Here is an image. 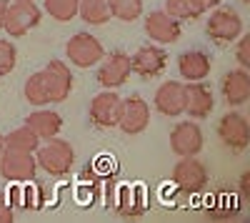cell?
<instances>
[{
	"label": "cell",
	"mask_w": 250,
	"mask_h": 223,
	"mask_svg": "<svg viewBox=\"0 0 250 223\" xmlns=\"http://www.w3.org/2000/svg\"><path fill=\"white\" fill-rule=\"evenodd\" d=\"M40 15H43V10L35 5V0H13L5 8L3 30L10 38H23L40 23Z\"/></svg>",
	"instance_id": "cell-3"
},
{
	"label": "cell",
	"mask_w": 250,
	"mask_h": 223,
	"mask_svg": "<svg viewBox=\"0 0 250 223\" xmlns=\"http://www.w3.org/2000/svg\"><path fill=\"white\" fill-rule=\"evenodd\" d=\"M13 218H15L13 208L5 206V203H0V223H13Z\"/></svg>",
	"instance_id": "cell-27"
},
{
	"label": "cell",
	"mask_w": 250,
	"mask_h": 223,
	"mask_svg": "<svg viewBox=\"0 0 250 223\" xmlns=\"http://www.w3.org/2000/svg\"><path fill=\"white\" fill-rule=\"evenodd\" d=\"M165 13L175 20H195L200 18V8L195 0H165Z\"/></svg>",
	"instance_id": "cell-24"
},
{
	"label": "cell",
	"mask_w": 250,
	"mask_h": 223,
	"mask_svg": "<svg viewBox=\"0 0 250 223\" xmlns=\"http://www.w3.org/2000/svg\"><path fill=\"white\" fill-rule=\"evenodd\" d=\"M248 180H250V176H248V173H243V178H240V193H243V198H248V196H250V191H248Z\"/></svg>",
	"instance_id": "cell-29"
},
{
	"label": "cell",
	"mask_w": 250,
	"mask_h": 223,
	"mask_svg": "<svg viewBox=\"0 0 250 223\" xmlns=\"http://www.w3.org/2000/svg\"><path fill=\"white\" fill-rule=\"evenodd\" d=\"M38 173V163L35 156L25 153V151H15V148H5L0 156V176L10 183H25L33 180Z\"/></svg>",
	"instance_id": "cell-7"
},
{
	"label": "cell",
	"mask_w": 250,
	"mask_h": 223,
	"mask_svg": "<svg viewBox=\"0 0 250 223\" xmlns=\"http://www.w3.org/2000/svg\"><path fill=\"white\" fill-rule=\"evenodd\" d=\"M210 55L203 53V50H185L178 55V70L180 75L193 83V80H205L210 75Z\"/></svg>",
	"instance_id": "cell-18"
},
{
	"label": "cell",
	"mask_w": 250,
	"mask_h": 223,
	"mask_svg": "<svg viewBox=\"0 0 250 223\" xmlns=\"http://www.w3.org/2000/svg\"><path fill=\"white\" fill-rule=\"evenodd\" d=\"M110 15L123 20V23H133L143 15V0H108Z\"/></svg>",
	"instance_id": "cell-22"
},
{
	"label": "cell",
	"mask_w": 250,
	"mask_h": 223,
	"mask_svg": "<svg viewBox=\"0 0 250 223\" xmlns=\"http://www.w3.org/2000/svg\"><path fill=\"white\" fill-rule=\"evenodd\" d=\"M120 106H123V98L115 90H100L98 95H93L90 100V120L93 126L103 128V131H110L118 126V118H120Z\"/></svg>",
	"instance_id": "cell-8"
},
{
	"label": "cell",
	"mask_w": 250,
	"mask_h": 223,
	"mask_svg": "<svg viewBox=\"0 0 250 223\" xmlns=\"http://www.w3.org/2000/svg\"><path fill=\"white\" fill-rule=\"evenodd\" d=\"M173 183L185 193H198L208 186V168L195 156H183L173 168Z\"/></svg>",
	"instance_id": "cell-10"
},
{
	"label": "cell",
	"mask_w": 250,
	"mask_h": 223,
	"mask_svg": "<svg viewBox=\"0 0 250 223\" xmlns=\"http://www.w3.org/2000/svg\"><path fill=\"white\" fill-rule=\"evenodd\" d=\"M223 98L230 108H240L250 100V73L245 68L240 70H230L223 75V83H220Z\"/></svg>",
	"instance_id": "cell-15"
},
{
	"label": "cell",
	"mask_w": 250,
	"mask_h": 223,
	"mask_svg": "<svg viewBox=\"0 0 250 223\" xmlns=\"http://www.w3.org/2000/svg\"><path fill=\"white\" fill-rule=\"evenodd\" d=\"M205 35L215 43H233L243 35V18L233 8H213L205 23Z\"/></svg>",
	"instance_id": "cell-4"
},
{
	"label": "cell",
	"mask_w": 250,
	"mask_h": 223,
	"mask_svg": "<svg viewBox=\"0 0 250 223\" xmlns=\"http://www.w3.org/2000/svg\"><path fill=\"white\" fill-rule=\"evenodd\" d=\"M170 151L175 156H198L203 151V131L198 123L183 120L170 131Z\"/></svg>",
	"instance_id": "cell-12"
},
{
	"label": "cell",
	"mask_w": 250,
	"mask_h": 223,
	"mask_svg": "<svg viewBox=\"0 0 250 223\" xmlns=\"http://www.w3.org/2000/svg\"><path fill=\"white\" fill-rule=\"evenodd\" d=\"M195 3H198L200 13H205V10H213V8H218V5H220V0H195Z\"/></svg>",
	"instance_id": "cell-28"
},
{
	"label": "cell",
	"mask_w": 250,
	"mask_h": 223,
	"mask_svg": "<svg viewBox=\"0 0 250 223\" xmlns=\"http://www.w3.org/2000/svg\"><path fill=\"white\" fill-rule=\"evenodd\" d=\"M5 8H8V3L0 0V30H3V23H5Z\"/></svg>",
	"instance_id": "cell-30"
},
{
	"label": "cell",
	"mask_w": 250,
	"mask_h": 223,
	"mask_svg": "<svg viewBox=\"0 0 250 223\" xmlns=\"http://www.w3.org/2000/svg\"><path fill=\"white\" fill-rule=\"evenodd\" d=\"M43 10L58 23H68L78 15V0H43Z\"/></svg>",
	"instance_id": "cell-23"
},
{
	"label": "cell",
	"mask_w": 250,
	"mask_h": 223,
	"mask_svg": "<svg viewBox=\"0 0 250 223\" xmlns=\"http://www.w3.org/2000/svg\"><path fill=\"white\" fill-rule=\"evenodd\" d=\"M78 15L88 25H105L113 18L108 0H78Z\"/></svg>",
	"instance_id": "cell-20"
},
{
	"label": "cell",
	"mask_w": 250,
	"mask_h": 223,
	"mask_svg": "<svg viewBox=\"0 0 250 223\" xmlns=\"http://www.w3.org/2000/svg\"><path fill=\"white\" fill-rule=\"evenodd\" d=\"M155 111L163 115H180L185 113V86L180 80H165L155 90Z\"/></svg>",
	"instance_id": "cell-16"
},
{
	"label": "cell",
	"mask_w": 250,
	"mask_h": 223,
	"mask_svg": "<svg viewBox=\"0 0 250 223\" xmlns=\"http://www.w3.org/2000/svg\"><path fill=\"white\" fill-rule=\"evenodd\" d=\"M3 151H5V140H3V135H0V156H3Z\"/></svg>",
	"instance_id": "cell-31"
},
{
	"label": "cell",
	"mask_w": 250,
	"mask_h": 223,
	"mask_svg": "<svg viewBox=\"0 0 250 223\" xmlns=\"http://www.w3.org/2000/svg\"><path fill=\"white\" fill-rule=\"evenodd\" d=\"M73 88V73L62 60L50 63L25 80V100L30 106H50L62 103Z\"/></svg>",
	"instance_id": "cell-1"
},
{
	"label": "cell",
	"mask_w": 250,
	"mask_h": 223,
	"mask_svg": "<svg viewBox=\"0 0 250 223\" xmlns=\"http://www.w3.org/2000/svg\"><path fill=\"white\" fill-rule=\"evenodd\" d=\"M5 148H15V151H25V153H35L40 146V138L35 135V131H30L28 126H20L15 131H10L8 135H3Z\"/></svg>",
	"instance_id": "cell-21"
},
{
	"label": "cell",
	"mask_w": 250,
	"mask_h": 223,
	"mask_svg": "<svg viewBox=\"0 0 250 223\" xmlns=\"http://www.w3.org/2000/svg\"><path fill=\"white\" fill-rule=\"evenodd\" d=\"M213 106H215L213 90L203 80H193V83L185 86V113H190V118H195V120L208 118Z\"/></svg>",
	"instance_id": "cell-17"
},
{
	"label": "cell",
	"mask_w": 250,
	"mask_h": 223,
	"mask_svg": "<svg viewBox=\"0 0 250 223\" xmlns=\"http://www.w3.org/2000/svg\"><path fill=\"white\" fill-rule=\"evenodd\" d=\"M235 58H238V63L240 68H250V35H243L240 38V43H238V50H235Z\"/></svg>",
	"instance_id": "cell-26"
},
{
	"label": "cell",
	"mask_w": 250,
	"mask_h": 223,
	"mask_svg": "<svg viewBox=\"0 0 250 223\" xmlns=\"http://www.w3.org/2000/svg\"><path fill=\"white\" fill-rule=\"evenodd\" d=\"M145 33H148L150 40L160 45H168V43H175L180 38V20L170 18L165 10H153L148 18H145Z\"/></svg>",
	"instance_id": "cell-14"
},
{
	"label": "cell",
	"mask_w": 250,
	"mask_h": 223,
	"mask_svg": "<svg viewBox=\"0 0 250 223\" xmlns=\"http://www.w3.org/2000/svg\"><path fill=\"white\" fill-rule=\"evenodd\" d=\"M218 135L223 140V146L230 153H243L250 146V123L248 118L238 111H230L220 118L218 123Z\"/></svg>",
	"instance_id": "cell-6"
},
{
	"label": "cell",
	"mask_w": 250,
	"mask_h": 223,
	"mask_svg": "<svg viewBox=\"0 0 250 223\" xmlns=\"http://www.w3.org/2000/svg\"><path fill=\"white\" fill-rule=\"evenodd\" d=\"M168 66V53L160 45H143L130 58V70L140 78H158Z\"/></svg>",
	"instance_id": "cell-13"
},
{
	"label": "cell",
	"mask_w": 250,
	"mask_h": 223,
	"mask_svg": "<svg viewBox=\"0 0 250 223\" xmlns=\"http://www.w3.org/2000/svg\"><path fill=\"white\" fill-rule=\"evenodd\" d=\"M35 163H38V168H43L50 176H65L75 163V151L68 140L55 135V138H48L43 146H38Z\"/></svg>",
	"instance_id": "cell-2"
},
{
	"label": "cell",
	"mask_w": 250,
	"mask_h": 223,
	"mask_svg": "<svg viewBox=\"0 0 250 223\" xmlns=\"http://www.w3.org/2000/svg\"><path fill=\"white\" fill-rule=\"evenodd\" d=\"M25 126L30 131H35V135L40 140H48V138H55L62 131V118L55 111H33L25 118Z\"/></svg>",
	"instance_id": "cell-19"
},
{
	"label": "cell",
	"mask_w": 250,
	"mask_h": 223,
	"mask_svg": "<svg viewBox=\"0 0 250 223\" xmlns=\"http://www.w3.org/2000/svg\"><path fill=\"white\" fill-rule=\"evenodd\" d=\"M130 73H133L130 70V55H125V53L118 50V53H110V55H103L95 78H98V83L103 88L115 90V88L128 83Z\"/></svg>",
	"instance_id": "cell-9"
},
{
	"label": "cell",
	"mask_w": 250,
	"mask_h": 223,
	"mask_svg": "<svg viewBox=\"0 0 250 223\" xmlns=\"http://www.w3.org/2000/svg\"><path fill=\"white\" fill-rule=\"evenodd\" d=\"M65 55L70 58V63L78 66V68H93V66H98L103 60L105 48H103V43L93 33H75L65 43Z\"/></svg>",
	"instance_id": "cell-5"
},
{
	"label": "cell",
	"mask_w": 250,
	"mask_h": 223,
	"mask_svg": "<svg viewBox=\"0 0 250 223\" xmlns=\"http://www.w3.org/2000/svg\"><path fill=\"white\" fill-rule=\"evenodd\" d=\"M18 63V50L10 40H0V75H8Z\"/></svg>",
	"instance_id": "cell-25"
},
{
	"label": "cell",
	"mask_w": 250,
	"mask_h": 223,
	"mask_svg": "<svg viewBox=\"0 0 250 223\" xmlns=\"http://www.w3.org/2000/svg\"><path fill=\"white\" fill-rule=\"evenodd\" d=\"M150 126V106L145 103L140 95H130L123 100L120 106V118H118V128L128 135H138Z\"/></svg>",
	"instance_id": "cell-11"
},
{
	"label": "cell",
	"mask_w": 250,
	"mask_h": 223,
	"mask_svg": "<svg viewBox=\"0 0 250 223\" xmlns=\"http://www.w3.org/2000/svg\"><path fill=\"white\" fill-rule=\"evenodd\" d=\"M240 3H245V5H248V3H250V0H240Z\"/></svg>",
	"instance_id": "cell-32"
}]
</instances>
